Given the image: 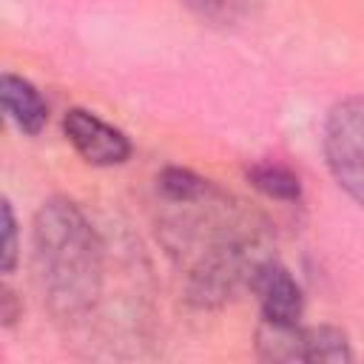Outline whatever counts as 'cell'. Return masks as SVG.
<instances>
[{"mask_svg": "<svg viewBox=\"0 0 364 364\" xmlns=\"http://www.w3.org/2000/svg\"><path fill=\"white\" fill-rule=\"evenodd\" d=\"M165 205H171V213L159 233L185 270V293L196 307L228 301L270 259L256 216L210 182L196 196L165 199Z\"/></svg>", "mask_w": 364, "mask_h": 364, "instance_id": "obj_1", "label": "cell"}, {"mask_svg": "<svg viewBox=\"0 0 364 364\" xmlns=\"http://www.w3.org/2000/svg\"><path fill=\"white\" fill-rule=\"evenodd\" d=\"M34 270L60 321L82 318L102 284V242L68 199H48L34 216Z\"/></svg>", "mask_w": 364, "mask_h": 364, "instance_id": "obj_2", "label": "cell"}, {"mask_svg": "<svg viewBox=\"0 0 364 364\" xmlns=\"http://www.w3.org/2000/svg\"><path fill=\"white\" fill-rule=\"evenodd\" d=\"M324 156L336 182L364 205V97H350L327 114Z\"/></svg>", "mask_w": 364, "mask_h": 364, "instance_id": "obj_3", "label": "cell"}, {"mask_svg": "<svg viewBox=\"0 0 364 364\" xmlns=\"http://www.w3.org/2000/svg\"><path fill=\"white\" fill-rule=\"evenodd\" d=\"M63 131L77 154L91 165H119L131 154V142L122 131L111 128L100 117L82 108H71L63 119Z\"/></svg>", "mask_w": 364, "mask_h": 364, "instance_id": "obj_4", "label": "cell"}, {"mask_svg": "<svg viewBox=\"0 0 364 364\" xmlns=\"http://www.w3.org/2000/svg\"><path fill=\"white\" fill-rule=\"evenodd\" d=\"M250 287L259 293V304H262V318L273 321V324H299L301 318V287L299 282L273 259L262 262V267L253 273Z\"/></svg>", "mask_w": 364, "mask_h": 364, "instance_id": "obj_5", "label": "cell"}, {"mask_svg": "<svg viewBox=\"0 0 364 364\" xmlns=\"http://www.w3.org/2000/svg\"><path fill=\"white\" fill-rule=\"evenodd\" d=\"M0 100H3V108H6L9 119L20 131H26V134H40L43 131V125L48 119V105L28 80H23L17 74H3Z\"/></svg>", "mask_w": 364, "mask_h": 364, "instance_id": "obj_6", "label": "cell"}, {"mask_svg": "<svg viewBox=\"0 0 364 364\" xmlns=\"http://www.w3.org/2000/svg\"><path fill=\"white\" fill-rule=\"evenodd\" d=\"M296 361H350L347 336L336 327H299L296 330Z\"/></svg>", "mask_w": 364, "mask_h": 364, "instance_id": "obj_7", "label": "cell"}, {"mask_svg": "<svg viewBox=\"0 0 364 364\" xmlns=\"http://www.w3.org/2000/svg\"><path fill=\"white\" fill-rule=\"evenodd\" d=\"M247 179L253 188H259L264 196L270 199H282V202H293L301 196V185H299V176L284 168V165H276V162H262V165H253L247 171Z\"/></svg>", "mask_w": 364, "mask_h": 364, "instance_id": "obj_8", "label": "cell"}, {"mask_svg": "<svg viewBox=\"0 0 364 364\" xmlns=\"http://www.w3.org/2000/svg\"><path fill=\"white\" fill-rule=\"evenodd\" d=\"M17 262V222L11 205L3 202V273H9Z\"/></svg>", "mask_w": 364, "mask_h": 364, "instance_id": "obj_9", "label": "cell"}, {"mask_svg": "<svg viewBox=\"0 0 364 364\" xmlns=\"http://www.w3.org/2000/svg\"><path fill=\"white\" fill-rule=\"evenodd\" d=\"M0 301H3V310H0V316H3V324H11V321L17 318V307H14V293H11L9 287H3V296H0Z\"/></svg>", "mask_w": 364, "mask_h": 364, "instance_id": "obj_10", "label": "cell"}]
</instances>
